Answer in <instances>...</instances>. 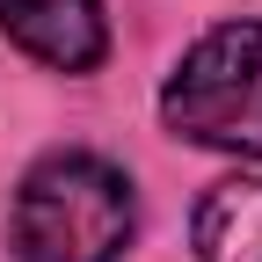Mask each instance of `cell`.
I'll list each match as a JSON object with an SVG mask.
<instances>
[{
    "label": "cell",
    "mask_w": 262,
    "mask_h": 262,
    "mask_svg": "<svg viewBox=\"0 0 262 262\" xmlns=\"http://www.w3.org/2000/svg\"><path fill=\"white\" fill-rule=\"evenodd\" d=\"M131 241V182L102 153H51L22 175L8 248L22 262H117Z\"/></svg>",
    "instance_id": "obj_1"
},
{
    "label": "cell",
    "mask_w": 262,
    "mask_h": 262,
    "mask_svg": "<svg viewBox=\"0 0 262 262\" xmlns=\"http://www.w3.org/2000/svg\"><path fill=\"white\" fill-rule=\"evenodd\" d=\"M160 117L189 146L262 160V22L204 29L160 88Z\"/></svg>",
    "instance_id": "obj_2"
},
{
    "label": "cell",
    "mask_w": 262,
    "mask_h": 262,
    "mask_svg": "<svg viewBox=\"0 0 262 262\" xmlns=\"http://www.w3.org/2000/svg\"><path fill=\"white\" fill-rule=\"evenodd\" d=\"M0 37L58 73H95L110 51L102 0H0Z\"/></svg>",
    "instance_id": "obj_3"
},
{
    "label": "cell",
    "mask_w": 262,
    "mask_h": 262,
    "mask_svg": "<svg viewBox=\"0 0 262 262\" xmlns=\"http://www.w3.org/2000/svg\"><path fill=\"white\" fill-rule=\"evenodd\" d=\"M196 255L204 262H262V182H211L196 204Z\"/></svg>",
    "instance_id": "obj_4"
}]
</instances>
